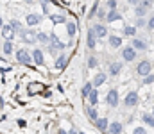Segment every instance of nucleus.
<instances>
[{"instance_id": "obj_1", "label": "nucleus", "mask_w": 154, "mask_h": 134, "mask_svg": "<svg viewBox=\"0 0 154 134\" xmlns=\"http://www.w3.org/2000/svg\"><path fill=\"white\" fill-rule=\"evenodd\" d=\"M14 57H16V61H18L20 64H25V66L32 63L31 52H29V50H25V48H20V50H16V52H14Z\"/></svg>"}, {"instance_id": "obj_2", "label": "nucleus", "mask_w": 154, "mask_h": 134, "mask_svg": "<svg viewBox=\"0 0 154 134\" xmlns=\"http://www.w3.org/2000/svg\"><path fill=\"white\" fill-rule=\"evenodd\" d=\"M136 73H138L140 77H147V75H151V73H152V64H151V61H147V59L140 61L138 66H136Z\"/></svg>"}, {"instance_id": "obj_3", "label": "nucleus", "mask_w": 154, "mask_h": 134, "mask_svg": "<svg viewBox=\"0 0 154 134\" xmlns=\"http://www.w3.org/2000/svg\"><path fill=\"white\" fill-rule=\"evenodd\" d=\"M18 36L22 38V41L27 45H32L36 43V32L32 31V29H23V31H20L18 32Z\"/></svg>"}, {"instance_id": "obj_4", "label": "nucleus", "mask_w": 154, "mask_h": 134, "mask_svg": "<svg viewBox=\"0 0 154 134\" xmlns=\"http://www.w3.org/2000/svg\"><path fill=\"white\" fill-rule=\"evenodd\" d=\"M118 102H120L118 91H116L115 88L109 89V91H108V95H106V104H108L109 107H116V106H118Z\"/></svg>"}, {"instance_id": "obj_5", "label": "nucleus", "mask_w": 154, "mask_h": 134, "mask_svg": "<svg viewBox=\"0 0 154 134\" xmlns=\"http://www.w3.org/2000/svg\"><path fill=\"white\" fill-rule=\"evenodd\" d=\"M138 93L136 91H129L125 97H124V106L125 107H134V106H138Z\"/></svg>"}, {"instance_id": "obj_6", "label": "nucleus", "mask_w": 154, "mask_h": 134, "mask_svg": "<svg viewBox=\"0 0 154 134\" xmlns=\"http://www.w3.org/2000/svg\"><path fill=\"white\" fill-rule=\"evenodd\" d=\"M122 59H124L125 63L134 61V59H136V50H134L133 46H124V50H122Z\"/></svg>"}, {"instance_id": "obj_7", "label": "nucleus", "mask_w": 154, "mask_h": 134, "mask_svg": "<svg viewBox=\"0 0 154 134\" xmlns=\"http://www.w3.org/2000/svg\"><path fill=\"white\" fill-rule=\"evenodd\" d=\"M0 32H2V38H4L5 41H13L14 36H16V32L9 27V23H4V27L0 29Z\"/></svg>"}, {"instance_id": "obj_8", "label": "nucleus", "mask_w": 154, "mask_h": 134, "mask_svg": "<svg viewBox=\"0 0 154 134\" xmlns=\"http://www.w3.org/2000/svg\"><path fill=\"white\" fill-rule=\"evenodd\" d=\"M41 20H43V16L38 14V13H29V14L25 16V22H27V25H29V27L39 25V23H41Z\"/></svg>"}, {"instance_id": "obj_9", "label": "nucleus", "mask_w": 154, "mask_h": 134, "mask_svg": "<svg viewBox=\"0 0 154 134\" xmlns=\"http://www.w3.org/2000/svg\"><path fill=\"white\" fill-rule=\"evenodd\" d=\"M97 40H99V38L95 36V32H93V29L90 27V29H88V34H86V46H88L90 50H93V48L97 46Z\"/></svg>"}, {"instance_id": "obj_10", "label": "nucleus", "mask_w": 154, "mask_h": 134, "mask_svg": "<svg viewBox=\"0 0 154 134\" xmlns=\"http://www.w3.org/2000/svg\"><path fill=\"white\" fill-rule=\"evenodd\" d=\"M31 57H32V63H34V64H38V66H41V64L45 63L43 50H39V48H34V50L31 52Z\"/></svg>"}, {"instance_id": "obj_11", "label": "nucleus", "mask_w": 154, "mask_h": 134, "mask_svg": "<svg viewBox=\"0 0 154 134\" xmlns=\"http://www.w3.org/2000/svg\"><path fill=\"white\" fill-rule=\"evenodd\" d=\"M66 64H68V55L66 54H59L54 61V68H57V70H63Z\"/></svg>"}, {"instance_id": "obj_12", "label": "nucleus", "mask_w": 154, "mask_h": 134, "mask_svg": "<svg viewBox=\"0 0 154 134\" xmlns=\"http://www.w3.org/2000/svg\"><path fill=\"white\" fill-rule=\"evenodd\" d=\"M106 79H108V73H104V72H99V73H95V77H93V81H91L93 88L97 89L99 86H102V84L106 82Z\"/></svg>"}, {"instance_id": "obj_13", "label": "nucleus", "mask_w": 154, "mask_h": 134, "mask_svg": "<svg viewBox=\"0 0 154 134\" xmlns=\"http://www.w3.org/2000/svg\"><path fill=\"white\" fill-rule=\"evenodd\" d=\"M91 29H93V32H95L97 38H106V36H108V29H106V25H102V23H95Z\"/></svg>"}, {"instance_id": "obj_14", "label": "nucleus", "mask_w": 154, "mask_h": 134, "mask_svg": "<svg viewBox=\"0 0 154 134\" xmlns=\"http://www.w3.org/2000/svg\"><path fill=\"white\" fill-rule=\"evenodd\" d=\"M131 46L138 52V50H145L147 48V41L145 40H142V38H133L131 40Z\"/></svg>"}, {"instance_id": "obj_15", "label": "nucleus", "mask_w": 154, "mask_h": 134, "mask_svg": "<svg viewBox=\"0 0 154 134\" xmlns=\"http://www.w3.org/2000/svg\"><path fill=\"white\" fill-rule=\"evenodd\" d=\"M86 116L91 120V122H97L100 116H99V111H97V107H91V106H88L86 107Z\"/></svg>"}, {"instance_id": "obj_16", "label": "nucleus", "mask_w": 154, "mask_h": 134, "mask_svg": "<svg viewBox=\"0 0 154 134\" xmlns=\"http://www.w3.org/2000/svg\"><path fill=\"white\" fill-rule=\"evenodd\" d=\"M88 102H90L91 107H97V104H99V91H97L95 88L91 89V93L88 95Z\"/></svg>"}, {"instance_id": "obj_17", "label": "nucleus", "mask_w": 154, "mask_h": 134, "mask_svg": "<svg viewBox=\"0 0 154 134\" xmlns=\"http://www.w3.org/2000/svg\"><path fill=\"white\" fill-rule=\"evenodd\" d=\"M108 131H109V134H122V131H124V125H122L120 122H113V124H109Z\"/></svg>"}, {"instance_id": "obj_18", "label": "nucleus", "mask_w": 154, "mask_h": 134, "mask_svg": "<svg viewBox=\"0 0 154 134\" xmlns=\"http://www.w3.org/2000/svg\"><path fill=\"white\" fill-rule=\"evenodd\" d=\"M122 68H124L122 63H111V64H109V75H111V77H116V75L122 72Z\"/></svg>"}, {"instance_id": "obj_19", "label": "nucleus", "mask_w": 154, "mask_h": 134, "mask_svg": "<svg viewBox=\"0 0 154 134\" xmlns=\"http://www.w3.org/2000/svg\"><path fill=\"white\" fill-rule=\"evenodd\" d=\"M108 45H109V48H120L122 46V38L120 36H109Z\"/></svg>"}, {"instance_id": "obj_20", "label": "nucleus", "mask_w": 154, "mask_h": 134, "mask_svg": "<svg viewBox=\"0 0 154 134\" xmlns=\"http://www.w3.org/2000/svg\"><path fill=\"white\" fill-rule=\"evenodd\" d=\"M9 27H11L16 34H18L20 31H23V23H22L20 20H14V18H13V20H9Z\"/></svg>"}, {"instance_id": "obj_21", "label": "nucleus", "mask_w": 154, "mask_h": 134, "mask_svg": "<svg viewBox=\"0 0 154 134\" xmlns=\"http://www.w3.org/2000/svg\"><path fill=\"white\" fill-rule=\"evenodd\" d=\"M95 127H97L99 131H108V127H109L108 118H99V120L95 122Z\"/></svg>"}, {"instance_id": "obj_22", "label": "nucleus", "mask_w": 154, "mask_h": 134, "mask_svg": "<svg viewBox=\"0 0 154 134\" xmlns=\"http://www.w3.org/2000/svg\"><path fill=\"white\" fill-rule=\"evenodd\" d=\"M122 18V14L118 13V9H113V11H109L108 14H106V20L108 22H116V20H120Z\"/></svg>"}, {"instance_id": "obj_23", "label": "nucleus", "mask_w": 154, "mask_h": 134, "mask_svg": "<svg viewBox=\"0 0 154 134\" xmlns=\"http://www.w3.org/2000/svg\"><path fill=\"white\" fill-rule=\"evenodd\" d=\"M2 50H4V54H5V55H11V54H14L13 41H4V45H2Z\"/></svg>"}, {"instance_id": "obj_24", "label": "nucleus", "mask_w": 154, "mask_h": 134, "mask_svg": "<svg viewBox=\"0 0 154 134\" xmlns=\"http://www.w3.org/2000/svg\"><path fill=\"white\" fill-rule=\"evenodd\" d=\"M122 32H124V36H129V38H133V36L136 34V27H134V25H125V27L122 29Z\"/></svg>"}, {"instance_id": "obj_25", "label": "nucleus", "mask_w": 154, "mask_h": 134, "mask_svg": "<svg viewBox=\"0 0 154 134\" xmlns=\"http://www.w3.org/2000/svg\"><path fill=\"white\" fill-rule=\"evenodd\" d=\"M50 20H52V25L66 23V18H65V16H61V14H52V16H50Z\"/></svg>"}, {"instance_id": "obj_26", "label": "nucleus", "mask_w": 154, "mask_h": 134, "mask_svg": "<svg viewBox=\"0 0 154 134\" xmlns=\"http://www.w3.org/2000/svg\"><path fill=\"white\" fill-rule=\"evenodd\" d=\"M36 41H39V43H48L50 41V36L47 32H36Z\"/></svg>"}, {"instance_id": "obj_27", "label": "nucleus", "mask_w": 154, "mask_h": 134, "mask_svg": "<svg viewBox=\"0 0 154 134\" xmlns=\"http://www.w3.org/2000/svg\"><path fill=\"white\" fill-rule=\"evenodd\" d=\"M91 89H93V84H91V82H86V84L82 86V89H81V97H86V98H88V95L91 93Z\"/></svg>"}, {"instance_id": "obj_28", "label": "nucleus", "mask_w": 154, "mask_h": 134, "mask_svg": "<svg viewBox=\"0 0 154 134\" xmlns=\"http://www.w3.org/2000/svg\"><path fill=\"white\" fill-rule=\"evenodd\" d=\"M142 120H143V124H145V125H151V127H154V116L151 115V113H143Z\"/></svg>"}, {"instance_id": "obj_29", "label": "nucleus", "mask_w": 154, "mask_h": 134, "mask_svg": "<svg viewBox=\"0 0 154 134\" xmlns=\"http://www.w3.org/2000/svg\"><path fill=\"white\" fill-rule=\"evenodd\" d=\"M97 66H99L97 57H95V55H90V57H88V68H90V70H95Z\"/></svg>"}, {"instance_id": "obj_30", "label": "nucleus", "mask_w": 154, "mask_h": 134, "mask_svg": "<svg viewBox=\"0 0 154 134\" xmlns=\"http://www.w3.org/2000/svg\"><path fill=\"white\" fill-rule=\"evenodd\" d=\"M66 32H68V36H70V38H74V36H75V32H77L75 23H72V22H70V23H66Z\"/></svg>"}, {"instance_id": "obj_31", "label": "nucleus", "mask_w": 154, "mask_h": 134, "mask_svg": "<svg viewBox=\"0 0 154 134\" xmlns=\"http://www.w3.org/2000/svg\"><path fill=\"white\" fill-rule=\"evenodd\" d=\"M134 14H136V18H143V16L147 14V9H145V7H142V5H136Z\"/></svg>"}, {"instance_id": "obj_32", "label": "nucleus", "mask_w": 154, "mask_h": 134, "mask_svg": "<svg viewBox=\"0 0 154 134\" xmlns=\"http://www.w3.org/2000/svg\"><path fill=\"white\" fill-rule=\"evenodd\" d=\"M106 5H108V9H109V11H113V9H116V0H108V2H106Z\"/></svg>"}, {"instance_id": "obj_33", "label": "nucleus", "mask_w": 154, "mask_h": 134, "mask_svg": "<svg viewBox=\"0 0 154 134\" xmlns=\"http://www.w3.org/2000/svg\"><path fill=\"white\" fill-rule=\"evenodd\" d=\"M152 82H154V73L147 75V77H143V84H152Z\"/></svg>"}, {"instance_id": "obj_34", "label": "nucleus", "mask_w": 154, "mask_h": 134, "mask_svg": "<svg viewBox=\"0 0 154 134\" xmlns=\"http://www.w3.org/2000/svg\"><path fill=\"white\" fill-rule=\"evenodd\" d=\"M142 7H145L147 11H149V7H152V0H142V4H140Z\"/></svg>"}, {"instance_id": "obj_35", "label": "nucleus", "mask_w": 154, "mask_h": 134, "mask_svg": "<svg viewBox=\"0 0 154 134\" xmlns=\"http://www.w3.org/2000/svg\"><path fill=\"white\" fill-rule=\"evenodd\" d=\"M106 14H108V13H106V9H97V16H99L100 20H104V18H106Z\"/></svg>"}, {"instance_id": "obj_36", "label": "nucleus", "mask_w": 154, "mask_h": 134, "mask_svg": "<svg viewBox=\"0 0 154 134\" xmlns=\"http://www.w3.org/2000/svg\"><path fill=\"white\" fill-rule=\"evenodd\" d=\"M143 25H145V20H143V18H136V25H134V27L138 29V27H143Z\"/></svg>"}, {"instance_id": "obj_37", "label": "nucleus", "mask_w": 154, "mask_h": 134, "mask_svg": "<svg viewBox=\"0 0 154 134\" xmlns=\"http://www.w3.org/2000/svg\"><path fill=\"white\" fill-rule=\"evenodd\" d=\"M133 134H147V133H145V129H143V127H136V129L133 131Z\"/></svg>"}, {"instance_id": "obj_38", "label": "nucleus", "mask_w": 154, "mask_h": 134, "mask_svg": "<svg viewBox=\"0 0 154 134\" xmlns=\"http://www.w3.org/2000/svg\"><path fill=\"white\" fill-rule=\"evenodd\" d=\"M147 27H149L151 31H154V16H151V18H149V22H147Z\"/></svg>"}, {"instance_id": "obj_39", "label": "nucleus", "mask_w": 154, "mask_h": 134, "mask_svg": "<svg viewBox=\"0 0 154 134\" xmlns=\"http://www.w3.org/2000/svg\"><path fill=\"white\" fill-rule=\"evenodd\" d=\"M97 9H99V7H97V5H93V9H91V13L88 14V18H93V16L97 14Z\"/></svg>"}, {"instance_id": "obj_40", "label": "nucleus", "mask_w": 154, "mask_h": 134, "mask_svg": "<svg viewBox=\"0 0 154 134\" xmlns=\"http://www.w3.org/2000/svg\"><path fill=\"white\" fill-rule=\"evenodd\" d=\"M129 2H131L133 5H140V4H142V0H129Z\"/></svg>"}, {"instance_id": "obj_41", "label": "nucleus", "mask_w": 154, "mask_h": 134, "mask_svg": "<svg viewBox=\"0 0 154 134\" xmlns=\"http://www.w3.org/2000/svg\"><path fill=\"white\" fill-rule=\"evenodd\" d=\"M57 134H68V133H66L65 129H59V131H57Z\"/></svg>"}, {"instance_id": "obj_42", "label": "nucleus", "mask_w": 154, "mask_h": 134, "mask_svg": "<svg viewBox=\"0 0 154 134\" xmlns=\"http://www.w3.org/2000/svg\"><path fill=\"white\" fill-rule=\"evenodd\" d=\"M4 27V20H2V16H0V29Z\"/></svg>"}, {"instance_id": "obj_43", "label": "nucleus", "mask_w": 154, "mask_h": 134, "mask_svg": "<svg viewBox=\"0 0 154 134\" xmlns=\"http://www.w3.org/2000/svg\"><path fill=\"white\" fill-rule=\"evenodd\" d=\"M151 115H152V116H154V107H152V113H151Z\"/></svg>"}, {"instance_id": "obj_44", "label": "nucleus", "mask_w": 154, "mask_h": 134, "mask_svg": "<svg viewBox=\"0 0 154 134\" xmlns=\"http://www.w3.org/2000/svg\"><path fill=\"white\" fill-rule=\"evenodd\" d=\"M79 134H86V133H82V131H81V133H79Z\"/></svg>"}]
</instances>
